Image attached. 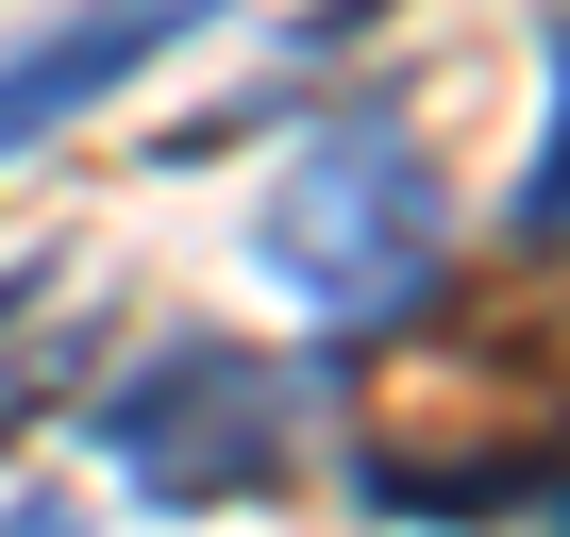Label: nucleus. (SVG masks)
Masks as SVG:
<instances>
[{
	"label": "nucleus",
	"mask_w": 570,
	"mask_h": 537,
	"mask_svg": "<svg viewBox=\"0 0 570 537\" xmlns=\"http://www.w3.org/2000/svg\"><path fill=\"white\" fill-rule=\"evenodd\" d=\"M252 235H268V268L320 320H403L436 286V252H453V202H436V168H420L403 118H320L303 152H285V185H268Z\"/></svg>",
	"instance_id": "nucleus-1"
},
{
	"label": "nucleus",
	"mask_w": 570,
	"mask_h": 537,
	"mask_svg": "<svg viewBox=\"0 0 570 537\" xmlns=\"http://www.w3.org/2000/svg\"><path fill=\"white\" fill-rule=\"evenodd\" d=\"M285 387L268 353H235V336H168L118 403H101V453H118V487L135 504H252V487H285Z\"/></svg>",
	"instance_id": "nucleus-2"
},
{
	"label": "nucleus",
	"mask_w": 570,
	"mask_h": 537,
	"mask_svg": "<svg viewBox=\"0 0 570 537\" xmlns=\"http://www.w3.org/2000/svg\"><path fill=\"white\" fill-rule=\"evenodd\" d=\"M218 18V0H85V18H51L35 51H0V168H18V152H51L85 101H118L151 51H185Z\"/></svg>",
	"instance_id": "nucleus-3"
},
{
	"label": "nucleus",
	"mask_w": 570,
	"mask_h": 537,
	"mask_svg": "<svg viewBox=\"0 0 570 537\" xmlns=\"http://www.w3.org/2000/svg\"><path fill=\"white\" fill-rule=\"evenodd\" d=\"M537 68H553V101H537V152H520V235H537V252H570V0H553Z\"/></svg>",
	"instance_id": "nucleus-4"
},
{
	"label": "nucleus",
	"mask_w": 570,
	"mask_h": 537,
	"mask_svg": "<svg viewBox=\"0 0 570 537\" xmlns=\"http://www.w3.org/2000/svg\"><path fill=\"white\" fill-rule=\"evenodd\" d=\"M0 537H85V520L68 504H0Z\"/></svg>",
	"instance_id": "nucleus-5"
}]
</instances>
